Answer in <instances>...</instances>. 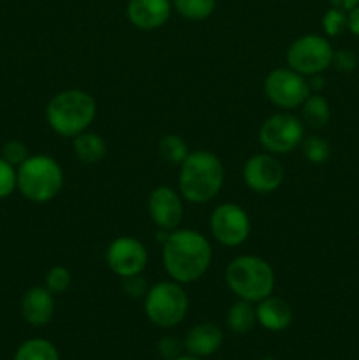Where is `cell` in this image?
<instances>
[{"label":"cell","mask_w":359,"mask_h":360,"mask_svg":"<svg viewBox=\"0 0 359 360\" xmlns=\"http://www.w3.org/2000/svg\"><path fill=\"white\" fill-rule=\"evenodd\" d=\"M213 259L210 241L199 231L176 229L169 232L162 245V264L169 278L187 285L201 280L208 273Z\"/></svg>","instance_id":"1"},{"label":"cell","mask_w":359,"mask_h":360,"mask_svg":"<svg viewBox=\"0 0 359 360\" xmlns=\"http://www.w3.org/2000/svg\"><path fill=\"white\" fill-rule=\"evenodd\" d=\"M225 169L218 155L208 150L190 151L180 165L178 192L187 202L206 204L220 193Z\"/></svg>","instance_id":"2"},{"label":"cell","mask_w":359,"mask_h":360,"mask_svg":"<svg viewBox=\"0 0 359 360\" xmlns=\"http://www.w3.org/2000/svg\"><path fill=\"white\" fill-rule=\"evenodd\" d=\"M97 116V102L88 91L69 88L53 95L46 105L49 129L62 137H76L87 132Z\"/></svg>","instance_id":"3"},{"label":"cell","mask_w":359,"mask_h":360,"mask_svg":"<svg viewBox=\"0 0 359 360\" xmlns=\"http://www.w3.org/2000/svg\"><path fill=\"white\" fill-rule=\"evenodd\" d=\"M225 283L238 299L257 304L275 290V271L267 260L257 255H239L225 267Z\"/></svg>","instance_id":"4"},{"label":"cell","mask_w":359,"mask_h":360,"mask_svg":"<svg viewBox=\"0 0 359 360\" xmlns=\"http://www.w3.org/2000/svg\"><path fill=\"white\" fill-rule=\"evenodd\" d=\"M63 188V169L49 155L28 157L18 167V190L25 199L46 204L55 199Z\"/></svg>","instance_id":"5"},{"label":"cell","mask_w":359,"mask_h":360,"mask_svg":"<svg viewBox=\"0 0 359 360\" xmlns=\"http://www.w3.org/2000/svg\"><path fill=\"white\" fill-rule=\"evenodd\" d=\"M189 311V295L182 283L175 280L158 281L144 295V315L160 329L180 326Z\"/></svg>","instance_id":"6"},{"label":"cell","mask_w":359,"mask_h":360,"mask_svg":"<svg viewBox=\"0 0 359 360\" xmlns=\"http://www.w3.org/2000/svg\"><path fill=\"white\" fill-rule=\"evenodd\" d=\"M305 139V123L292 112H275L263 122L259 143L267 153L287 155L301 146Z\"/></svg>","instance_id":"7"},{"label":"cell","mask_w":359,"mask_h":360,"mask_svg":"<svg viewBox=\"0 0 359 360\" xmlns=\"http://www.w3.org/2000/svg\"><path fill=\"white\" fill-rule=\"evenodd\" d=\"M333 46L319 34H305L296 39L285 53L287 67L305 77L322 74L333 62Z\"/></svg>","instance_id":"8"},{"label":"cell","mask_w":359,"mask_h":360,"mask_svg":"<svg viewBox=\"0 0 359 360\" xmlns=\"http://www.w3.org/2000/svg\"><path fill=\"white\" fill-rule=\"evenodd\" d=\"M264 94L267 101L278 109L291 111L301 108L312 91H310L308 79L303 74L296 72L291 67H278L271 70L264 79Z\"/></svg>","instance_id":"9"},{"label":"cell","mask_w":359,"mask_h":360,"mask_svg":"<svg viewBox=\"0 0 359 360\" xmlns=\"http://www.w3.org/2000/svg\"><path fill=\"white\" fill-rule=\"evenodd\" d=\"M210 231L215 241L227 248L241 246L252 232V221L245 207L236 202L218 204L210 218Z\"/></svg>","instance_id":"10"},{"label":"cell","mask_w":359,"mask_h":360,"mask_svg":"<svg viewBox=\"0 0 359 360\" xmlns=\"http://www.w3.org/2000/svg\"><path fill=\"white\" fill-rule=\"evenodd\" d=\"M106 264L120 278L141 274L148 264V250L132 236H120L106 250Z\"/></svg>","instance_id":"11"},{"label":"cell","mask_w":359,"mask_h":360,"mask_svg":"<svg viewBox=\"0 0 359 360\" xmlns=\"http://www.w3.org/2000/svg\"><path fill=\"white\" fill-rule=\"evenodd\" d=\"M243 181L252 192L266 195L273 193L282 186L285 179L284 165L277 158V155L271 153H257L252 155L243 165Z\"/></svg>","instance_id":"12"},{"label":"cell","mask_w":359,"mask_h":360,"mask_svg":"<svg viewBox=\"0 0 359 360\" xmlns=\"http://www.w3.org/2000/svg\"><path fill=\"white\" fill-rule=\"evenodd\" d=\"M183 197L171 186H157L148 197V214L155 227L160 231L172 232L180 227L185 214Z\"/></svg>","instance_id":"13"},{"label":"cell","mask_w":359,"mask_h":360,"mask_svg":"<svg viewBox=\"0 0 359 360\" xmlns=\"http://www.w3.org/2000/svg\"><path fill=\"white\" fill-rule=\"evenodd\" d=\"M171 0H129L127 18L139 30H157L171 18Z\"/></svg>","instance_id":"14"},{"label":"cell","mask_w":359,"mask_h":360,"mask_svg":"<svg viewBox=\"0 0 359 360\" xmlns=\"http://www.w3.org/2000/svg\"><path fill=\"white\" fill-rule=\"evenodd\" d=\"M21 316L32 327H44L55 316V295L46 287H32L21 299Z\"/></svg>","instance_id":"15"},{"label":"cell","mask_w":359,"mask_h":360,"mask_svg":"<svg viewBox=\"0 0 359 360\" xmlns=\"http://www.w3.org/2000/svg\"><path fill=\"white\" fill-rule=\"evenodd\" d=\"M222 343H224V334H222L220 327L211 322L196 323L187 330L185 338H183V348L187 354L199 359L217 354Z\"/></svg>","instance_id":"16"},{"label":"cell","mask_w":359,"mask_h":360,"mask_svg":"<svg viewBox=\"0 0 359 360\" xmlns=\"http://www.w3.org/2000/svg\"><path fill=\"white\" fill-rule=\"evenodd\" d=\"M257 323L270 333H282L292 323L294 313L285 299L271 294L270 297L257 302Z\"/></svg>","instance_id":"17"},{"label":"cell","mask_w":359,"mask_h":360,"mask_svg":"<svg viewBox=\"0 0 359 360\" xmlns=\"http://www.w3.org/2000/svg\"><path fill=\"white\" fill-rule=\"evenodd\" d=\"M73 150L81 164L94 165L99 164L108 155V143L101 134L87 130V132L73 137Z\"/></svg>","instance_id":"18"},{"label":"cell","mask_w":359,"mask_h":360,"mask_svg":"<svg viewBox=\"0 0 359 360\" xmlns=\"http://www.w3.org/2000/svg\"><path fill=\"white\" fill-rule=\"evenodd\" d=\"M331 108L320 94H310L301 105V120L310 129H324L329 123Z\"/></svg>","instance_id":"19"},{"label":"cell","mask_w":359,"mask_h":360,"mask_svg":"<svg viewBox=\"0 0 359 360\" xmlns=\"http://www.w3.org/2000/svg\"><path fill=\"white\" fill-rule=\"evenodd\" d=\"M257 326V313L253 302L238 299L227 311V327L236 334H246Z\"/></svg>","instance_id":"20"},{"label":"cell","mask_w":359,"mask_h":360,"mask_svg":"<svg viewBox=\"0 0 359 360\" xmlns=\"http://www.w3.org/2000/svg\"><path fill=\"white\" fill-rule=\"evenodd\" d=\"M14 360H60L58 350L44 338H32L18 347Z\"/></svg>","instance_id":"21"},{"label":"cell","mask_w":359,"mask_h":360,"mask_svg":"<svg viewBox=\"0 0 359 360\" xmlns=\"http://www.w3.org/2000/svg\"><path fill=\"white\" fill-rule=\"evenodd\" d=\"M158 155L169 165H182L190 155L189 144L178 134H169L158 141Z\"/></svg>","instance_id":"22"},{"label":"cell","mask_w":359,"mask_h":360,"mask_svg":"<svg viewBox=\"0 0 359 360\" xmlns=\"http://www.w3.org/2000/svg\"><path fill=\"white\" fill-rule=\"evenodd\" d=\"M172 7L185 20L203 21L213 14L217 0H172Z\"/></svg>","instance_id":"23"},{"label":"cell","mask_w":359,"mask_h":360,"mask_svg":"<svg viewBox=\"0 0 359 360\" xmlns=\"http://www.w3.org/2000/svg\"><path fill=\"white\" fill-rule=\"evenodd\" d=\"M303 157L310 162V164L320 165L324 162L329 160L331 157V144L327 143L324 137L320 136H305L301 143Z\"/></svg>","instance_id":"24"},{"label":"cell","mask_w":359,"mask_h":360,"mask_svg":"<svg viewBox=\"0 0 359 360\" xmlns=\"http://www.w3.org/2000/svg\"><path fill=\"white\" fill-rule=\"evenodd\" d=\"M73 283V274L65 266H53L46 273V285L44 287L51 292L53 295H60L69 290Z\"/></svg>","instance_id":"25"},{"label":"cell","mask_w":359,"mask_h":360,"mask_svg":"<svg viewBox=\"0 0 359 360\" xmlns=\"http://www.w3.org/2000/svg\"><path fill=\"white\" fill-rule=\"evenodd\" d=\"M322 30L326 37H338L347 30V13L336 7H331L322 16Z\"/></svg>","instance_id":"26"},{"label":"cell","mask_w":359,"mask_h":360,"mask_svg":"<svg viewBox=\"0 0 359 360\" xmlns=\"http://www.w3.org/2000/svg\"><path fill=\"white\" fill-rule=\"evenodd\" d=\"M18 188V171L0 157V199H7Z\"/></svg>","instance_id":"27"},{"label":"cell","mask_w":359,"mask_h":360,"mask_svg":"<svg viewBox=\"0 0 359 360\" xmlns=\"http://www.w3.org/2000/svg\"><path fill=\"white\" fill-rule=\"evenodd\" d=\"M2 158L6 162H9L11 165H14V167H20L28 158V148L25 146V143H21L18 139L7 141L2 146Z\"/></svg>","instance_id":"28"},{"label":"cell","mask_w":359,"mask_h":360,"mask_svg":"<svg viewBox=\"0 0 359 360\" xmlns=\"http://www.w3.org/2000/svg\"><path fill=\"white\" fill-rule=\"evenodd\" d=\"M148 288H150V285L144 280L143 273L122 278V290L123 294L129 295L130 299H144Z\"/></svg>","instance_id":"29"},{"label":"cell","mask_w":359,"mask_h":360,"mask_svg":"<svg viewBox=\"0 0 359 360\" xmlns=\"http://www.w3.org/2000/svg\"><path fill=\"white\" fill-rule=\"evenodd\" d=\"M331 67H334L338 72L348 74L352 72V70H355V67H358V56H355V53L352 51V49H336V51L333 53Z\"/></svg>","instance_id":"30"},{"label":"cell","mask_w":359,"mask_h":360,"mask_svg":"<svg viewBox=\"0 0 359 360\" xmlns=\"http://www.w3.org/2000/svg\"><path fill=\"white\" fill-rule=\"evenodd\" d=\"M158 355L164 360H175L182 355L183 343L176 336H164L160 338L157 345Z\"/></svg>","instance_id":"31"},{"label":"cell","mask_w":359,"mask_h":360,"mask_svg":"<svg viewBox=\"0 0 359 360\" xmlns=\"http://www.w3.org/2000/svg\"><path fill=\"white\" fill-rule=\"evenodd\" d=\"M347 30L354 34L355 37H359V6H355L354 9L347 13Z\"/></svg>","instance_id":"32"},{"label":"cell","mask_w":359,"mask_h":360,"mask_svg":"<svg viewBox=\"0 0 359 360\" xmlns=\"http://www.w3.org/2000/svg\"><path fill=\"white\" fill-rule=\"evenodd\" d=\"M306 79H308V86L312 94H320V90H324V86H326V79L322 77V74H313Z\"/></svg>","instance_id":"33"},{"label":"cell","mask_w":359,"mask_h":360,"mask_svg":"<svg viewBox=\"0 0 359 360\" xmlns=\"http://www.w3.org/2000/svg\"><path fill=\"white\" fill-rule=\"evenodd\" d=\"M329 4L331 7H336V9L348 13V11L354 9L355 6H359V0H329Z\"/></svg>","instance_id":"34"},{"label":"cell","mask_w":359,"mask_h":360,"mask_svg":"<svg viewBox=\"0 0 359 360\" xmlns=\"http://www.w3.org/2000/svg\"><path fill=\"white\" fill-rule=\"evenodd\" d=\"M175 360H201V359L194 357V355H190V354H187V355H180V357L175 359Z\"/></svg>","instance_id":"35"},{"label":"cell","mask_w":359,"mask_h":360,"mask_svg":"<svg viewBox=\"0 0 359 360\" xmlns=\"http://www.w3.org/2000/svg\"><path fill=\"white\" fill-rule=\"evenodd\" d=\"M259 360H278V359H275V357H270V355H267V357H263V359H259Z\"/></svg>","instance_id":"36"}]
</instances>
